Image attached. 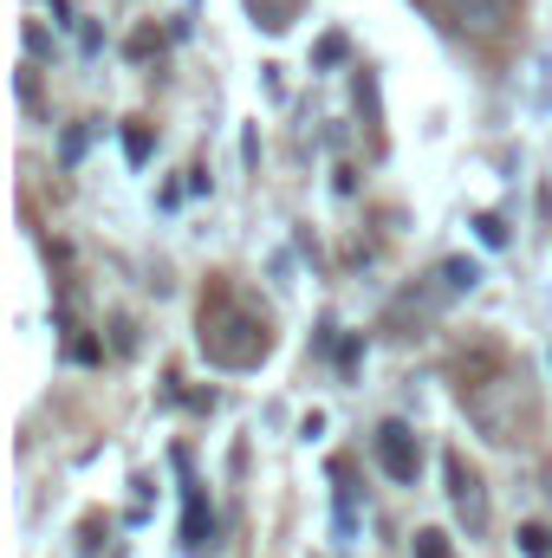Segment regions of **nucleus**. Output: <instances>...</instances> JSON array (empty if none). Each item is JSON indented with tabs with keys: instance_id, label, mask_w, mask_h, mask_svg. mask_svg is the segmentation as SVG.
<instances>
[{
	"instance_id": "6e6552de",
	"label": "nucleus",
	"mask_w": 552,
	"mask_h": 558,
	"mask_svg": "<svg viewBox=\"0 0 552 558\" xmlns=\"http://www.w3.org/2000/svg\"><path fill=\"white\" fill-rule=\"evenodd\" d=\"M292 7H299V0H254V20H261L267 33H279V26H292Z\"/></svg>"
},
{
	"instance_id": "7ed1b4c3",
	"label": "nucleus",
	"mask_w": 552,
	"mask_h": 558,
	"mask_svg": "<svg viewBox=\"0 0 552 558\" xmlns=\"http://www.w3.org/2000/svg\"><path fill=\"white\" fill-rule=\"evenodd\" d=\"M442 474H448V500H455L461 526H468V533H488V487H481V474H475L461 454H448Z\"/></svg>"
},
{
	"instance_id": "20e7f679",
	"label": "nucleus",
	"mask_w": 552,
	"mask_h": 558,
	"mask_svg": "<svg viewBox=\"0 0 552 558\" xmlns=\"http://www.w3.org/2000/svg\"><path fill=\"white\" fill-rule=\"evenodd\" d=\"M448 20L475 39H501L514 20V0H448Z\"/></svg>"
},
{
	"instance_id": "9d476101",
	"label": "nucleus",
	"mask_w": 552,
	"mask_h": 558,
	"mask_svg": "<svg viewBox=\"0 0 552 558\" xmlns=\"http://www.w3.org/2000/svg\"><path fill=\"white\" fill-rule=\"evenodd\" d=\"M416 558H448V539H442L435 526H422V533H416Z\"/></svg>"
},
{
	"instance_id": "f8f14e48",
	"label": "nucleus",
	"mask_w": 552,
	"mask_h": 558,
	"mask_svg": "<svg viewBox=\"0 0 552 558\" xmlns=\"http://www.w3.org/2000/svg\"><path fill=\"white\" fill-rule=\"evenodd\" d=\"M124 156H131V162H149V131H143V124L124 131Z\"/></svg>"
},
{
	"instance_id": "1a4fd4ad",
	"label": "nucleus",
	"mask_w": 552,
	"mask_h": 558,
	"mask_svg": "<svg viewBox=\"0 0 552 558\" xmlns=\"http://www.w3.org/2000/svg\"><path fill=\"white\" fill-rule=\"evenodd\" d=\"M514 539H520V553H527V558H552V533H547V526H520Z\"/></svg>"
},
{
	"instance_id": "f03ea898",
	"label": "nucleus",
	"mask_w": 552,
	"mask_h": 558,
	"mask_svg": "<svg viewBox=\"0 0 552 558\" xmlns=\"http://www.w3.org/2000/svg\"><path fill=\"white\" fill-rule=\"evenodd\" d=\"M461 410H468V422H475L481 441L514 448V441H520V422H527V384H520L514 371H494V377H481V384H461Z\"/></svg>"
},
{
	"instance_id": "423d86ee",
	"label": "nucleus",
	"mask_w": 552,
	"mask_h": 558,
	"mask_svg": "<svg viewBox=\"0 0 552 558\" xmlns=\"http://www.w3.org/2000/svg\"><path fill=\"white\" fill-rule=\"evenodd\" d=\"M208 539H215V513H208V507H202V494L189 487V520H182V553H202Z\"/></svg>"
},
{
	"instance_id": "ddd939ff",
	"label": "nucleus",
	"mask_w": 552,
	"mask_h": 558,
	"mask_svg": "<svg viewBox=\"0 0 552 558\" xmlns=\"http://www.w3.org/2000/svg\"><path fill=\"white\" fill-rule=\"evenodd\" d=\"M59 156H65V162H79V156H85V131H65V149H59Z\"/></svg>"
},
{
	"instance_id": "9b49d317",
	"label": "nucleus",
	"mask_w": 552,
	"mask_h": 558,
	"mask_svg": "<svg viewBox=\"0 0 552 558\" xmlns=\"http://www.w3.org/2000/svg\"><path fill=\"white\" fill-rule=\"evenodd\" d=\"M475 234H481V247H507V228L494 215H475Z\"/></svg>"
},
{
	"instance_id": "0eeeda50",
	"label": "nucleus",
	"mask_w": 552,
	"mask_h": 558,
	"mask_svg": "<svg viewBox=\"0 0 552 558\" xmlns=\"http://www.w3.org/2000/svg\"><path fill=\"white\" fill-rule=\"evenodd\" d=\"M435 279H442V299H455V292H475V286H481V267H475V260H442Z\"/></svg>"
},
{
	"instance_id": "f257e3e1",
	"label": "nucleus",
	"mask_w": 552,
	"mask_h": 558,
	"mask_svg": "<svg viewBox=\"0 0 552 558\" xmlns=\"http://www.w3.org/2000/svg\"><path fill=\"white\" fill-rule=\"evenodd\" d=\"M267 325L241 305V299H228V292H215L208 305H202V351H208V364H221V371H248V364H261L267 357Z\"/></svg>"
},
{
	"instance_id": "39448f33",
	"label": "nucleus",
	"mask_w": 552,
	"mask_h": 558,
	"mask_svg": "<svg viewBox=\"0 0 552 558\" xmlns=\"http://www.w3.org/2000/svg\"><path fill=\"white\" fill-rule=\"evenodd\" d=\"M377 461H384V474H391V481H416L422 448H416V435L404 428V422H384V428H377Z\"/></svg>"
}]
</instances>
